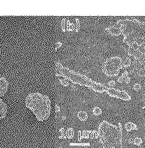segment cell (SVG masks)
<instances>
[{"label":"cell","mask_w":145,"mask_h":148,"mask_svg":"<svg viewBox=\"0 0 145 148\" xmlns=\"http://www.w3.org/2000/svg\"><path fill=\"white\" fill-rule=\"evenodd\" d=\"M98 132L103 148H123L121 123H119L118 125H115L103 121L99 125Z\"/></svg>","instance_id":"obj_1"},{"label":"cell","mask_w":145,"mask_h":148,"mask_svg":"<svg viewBox=\"0 0 145 148\" xmlns=\"http://www.w3.org/2000/svg\"><path fill=\"white\" fill-rule=\"evenodd\" d=\"M25 105L34 114L38 121L47 120L50 116L51 102L48 96L39 93L32 92L25 99Z\"/></svg>","instance_id":"obj_2"},{"label":"cell","mask_w":145,"mask_h":148,"mask_svg":"<svg viewBox=\"0 0 145 148\" xmlns=\"http://www.w3.org/2000/svg\"><path fill=\"white\" fill-rule=\"evenodd\" d=\"M59 65L60 66H58V67L62 69L61 71L62 75H65V77L69 80L72 81L73 83L91 88L93 90L99 92V93H103V92L106 91L108 87H106L105 85L94 82L86 76L81 75L79 73L73 72L68 69L64 68L61 65V64H59Z\"/></svg>","instance_id":"obj_3"},{"label":"cell","mask_w":145,"mask_h":148,"mask_svg":"<svg viewBox=\"0 0 145 148\" xmlns=\"http://www.w3.org/2000/svg\"><path fill=\"white\" fill-rule=\"evenodd\" d=\"M123 68V60L118 56L106 59L102 66V71L108 77H113L118 75L120 70Z\"/></svg>","instance_id":"obj_4"},{"label":"cell","mask_w":145,"mask_h":148,"mask_svg":"<svg viewBox=\"0 0 145 148\" xmlns=\"http://www.w3.org/2000/svg\"><path fill=\"white\" fill-rule=\"evenodd\" d=\"M108 95H109L110 97L120 99L123 101H129L131 99V96H130L127 92L125 90H120L116 88L108 87L106 91Z\"/></svg>","instance_id":"obj_5"},{"label":"cell","mask_w":145,"mask_h":148,"mask_svg":"<svg viewBox=\"0 0 145 148\" xmlns=\"http://www.w3.org/2000/svg\"><path fill=\"white\" fill-rule=\"evenodd\" d=\"M9 84L4 77H0V97L4 96L8 89Z\"/></svg>","instance_id":"obj_6"},{"label":"cell","mask_w":145,"mask_h":148,"mask_svg":"<svg viewBox=\"0 0 145 148\" xmlns=\"http://www.w3.org/2000/svg\"><path fill=\"white\" fill-rule=\"evenodd\" d=\"M79 137L80 139H81V138H98L99 136H98V131H80L79 132Z\"/></svg>","instance_id":"obj_7"},{"label":"cell","mask_w":145,"mask_h":148,"mask_svg":"<svg viewBox=\"0 0 145 148\" xmlns=\"http://www.w3.org/2000/svg\"><path fill=\"white\" fill-rule=\"evenodd\" d=\"M8 113V107L5 102L0 99V120H1L6 116Z\"/></svg>","instance_id":"obj_8"},{"label":"cell","mask_w":145,"mask_h":148,"mask_svg":"<svg viewBox=\"0 0 145 148\" xmlns=\"http://www.w3.org/2000/svg\"><path fill=\"white\" fill-rule=\"evenodd\" d=\"M105 31H106L108 33H110V35L115 36H118L122 34L121 29L114 27V26H111V27L106 28L105 29Z\"/></svg>","instance_id":"obj_9"},{"label":"cell","mask_w":145,"mask_h":148,"mask_svg":"<svg viewBox=\"0 0 145 148\" xmlns=\"http://www.w3.org/2000/svg\"><path fill=\"white\" fill-rule=\"evenodd\" d=\"M125 127L128 132H131L133 130H138V126L132 122H127L125 125Z\"/></svg>","instance_id":"obj_10"},{"label":"cell","mask_w":145,"mask_h":148,"mask_svg":"<svg viewBox=\"0 0 145 148\" xmlns=\"http://www.w3.org/2000/svg\"><path fill=\"white\" fill-rule=\"evenodd\" d=\"M77 117L78 118V119H80L81 121L84 122L88 119V115L86 112L81 110V111H79V112L77 113Z\"/></svg>","instance_id":"obj_11"},{"label":"cell","mask_w":145,"mask_h":148,"mask_svg":"<svg viewBox=\"0 0 145 148\" xmlns=\"http://www.w3.org/2000/svg\"><path fill=\"white\" fill-rule=\"evenodd\" d=\"M93 114L95 116H99L102 114V110L99 107H95L92 110Z\"/></svg>","instance_id":"obj_12"},{"label":"cell","mask_w":145,"mask_h":148,"mask_svg":"<svg viewBox=\"0 0 145 148\" xmlns=\"http://www.w3.org/2000/svg\"><path fill=\"white\" fill-rule=\"evenodd\" d=\"M128 73H128V71H125V72L121 75V77H119L118 79V82L119 83H123V82H125V79H126L127 77H128Z\"/></svg>","instance_id":"obj_13"},{"label":"cell","mask_w":145,"mask_h":148,"mask_svg":"<svg viewBox=\"0 0 145 148\" xmlns=\"http://www.w3.org/2000/svg\"><path fill=\"white\" fill-rule=\"evenodd\" d=\"M75 132H74V129L73 128H69L66 131V137L68 139H71L73 138Z\"/></svg>","instance_id":"obj_14"},{"label":"cell","mask_w":145,"mask_h":148,"mask_svg":"<svg viewBox=\"0 0 145 148\" xmlns=\"http://www.w3.org/2000/svg\"><path fill=\"white\" fill-rule=\"evenodd\" d=\"M131 62H130V61L129 60V59L128 58L123 60V67L124 68L129 67V66H131Z\"/></svg>","instance_id":"obj_15"},{"label":"cell","mask_w":145,"mask_h":148,"mask_svg":"<svg viewBox=\"0 0 145 148\" xmlns=\"http://www.w3.org/2000/svg\"><path fill=\"white\" fill-rule=\"evenodd\" d=\"M133 143L135 144V145H137V146H140L141 144H142L143 143V140H142V139H141V138H138V137H137V138H135L133 140Z\"/></svg>","instance_id":"obj_16"},{"label":"cell","mask_w":145,"mask_h":148,"mask_svg":"<svg viewBox=\"0 0 145 148\" xmlns=\"http://www.w3.org/2000/svg\"><path fill=\"white\" fill-rule=\"evenodd\" d=\"M137 51L138 50L133 49V48L129 47L128 50V55H131V56H135V55L136 54Z\"/></svg>","instance_id":"obj_17"},{"label":"cell","mask_w":145,"mask_h":148,"mask_svg":"<svg viewBox=\"0 0 145 148\" xmlns=\"http://www.w3.org/2000/svg\"><path fill=\"white\" fill-rule=\"evenodd\" d=\"M138 75L140 76L141 77H145V68L143 67L142 69H141L140 70L138 71Z\"/></svg>","instance_id":"obj_18"},{"label":"cell","mask_w":145,"mask_h":148,"mask_svg":"<svg viewBox=\"0 0 145 148\" xmlns=\"http://www.w3.org/2000/svg\"><path fill=\"white\" fill-rule=\"evenodd\" d=\"M133 88H134V90H136V91H138V90H141V86L140 84H135V85H134Z\"/></svg>","instance_id":"obj_19"},{"label":"cell","mask_w":145,"mask_h":148,"mask_svg":"<svg viewBox=\"0 0 145 148\" xmlns=\"http://www.w3.org/2000/svg\"><path fill=\"white\" fill-rule=\"evenodd\" d=\"M128 58L129 59V60L130 61V62H131V64H133V63L136 60V58L135 57H134V56H131V55H128Z\"/></svg>","instance_id":"obj_20"},{"label":"cell","mask_w":145,"mask_h":148,"mask_svg":"<svg viewBox=\"0 0 145 148\" xmlns=\"http://www.w3.org/2000/svg\"><path fill=\"white\" fill-rule=\"evenodd\" d=\"M140 47V46L138 45L137 43H133L132 45H131V46H130L129 47H131V48H133V49H135V50H138Z\"/></svg>","instance_id":"obj_21"},{"label":"cell","mask_w":145,"mask_h":148,"mask_svg":"<svg viewBox=\"0 0 145 148\" xmlns=\"http://www.w3.org/2000/svg\"><path fill=\"white\" fill-rule=\"evenodd\" d=\"M138 51L141 53L145 55V47L144 46H140L138 49Z\"/></svg>","instance_id":"obj_22"},{"label":"cell","mask_w":145,"mask_h":148,"mask_svg":"<svg viewBox=\"0 0 145 148\" xmlns=\"http://www.w3.org/2000/svg\"><path fill=\"white\" fill-rule=\"evenodd\" d=\"M115 85H116V82H115L114 81H113V80H111L108 82V86L110 87H111V88L115 86Z\"/></svg>","instance_id":"obj_23"},{"label":"cell","mask_w":145,"mask_h":148,"mask_svg":"<svg viewBox=\"0 0 145 148\" xmlns=\"http://www.w3.org/2000/svg\"><path fill=\"white\" fill-rule=\"evenodd\" d=\"M130 82V78L129 77H127L125 79V83L126 84H129Z\"/></svg>","instance_id":"obj_24"},{"label":"cell","mask_w":145,"mask_h":148,"mask_svg":"<svg viewBox=\"0 0 145 148\" xmlns=\"http://www.w3.org/2000/svg\"><path fill=\"white\" fill-rule=\"evenodd\" d=\"M142 65H143V67L145 68V55H144V61H143V62Z\"/></svg>","instance_id":"obj_25"},{"label":"cell","mask_w":145,"mask_h":148,"mask_svg":"<svg viewBox=\"0 0 145 148\" xmlns=\"http://www.w3.org/2000/svg\"><path fill=\"white\" fill-rule=\"evenodd\" d=\"M143 40H144V44H143V45H145V37L144 38ZM142 46H143V45H142Z\"/></svg>","instance_id":"obj_26"},{"label":"cell","mask_w":145,"mask_h":148,"mask_svg":"<svg viewBox=\"0 0 145 148\" xmlns=\"http://www.w3.org/2000/svg\"><path fill=\"white\" fill-rule=\"evenodd\" d=\"M143 109L144 110V112H145V107H143Z\"/></svg>","instance_id":"obj_27"},{"label":"cell","mask_w":145,"mask_h":148,"mask_svg":"<svg viewBox=\"0 0 145 148\" xmlns=\"http://www.w3.org/2000/svg\"><path fill=\"white\" fill-rule=\"evenodd\" d=\"M144 86H145V82H144Z\"/></svg>","instance_id":"obj_28"}]
</instances>
